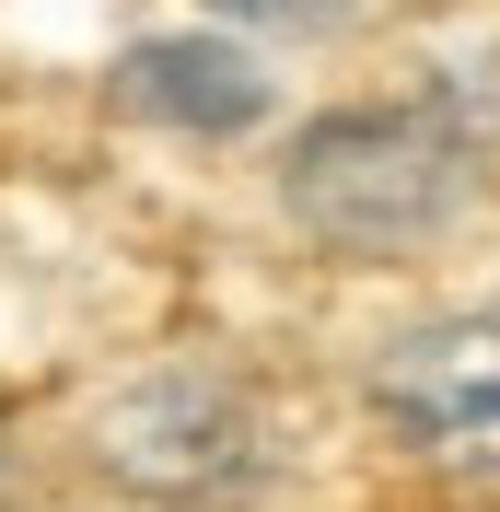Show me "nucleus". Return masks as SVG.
<instances>
[{"mask_svg":"<svg viewBox=\"0 0 500 512\" xmlns=\"http://www.w3.org/2000/svg\"><path fill=\"white\" fill-rule=\"evenodd\" d=\"M280 198H291V222L326 233V245L396 256V245H431L466 210V140L431 105H361V117H326V128L291 140Z\"/></svg>","mask_w":500,"mask_h":512,"instance_id":"f257e3e1","label":"nucleus"},{"mask_svg":"<svg viewBox=\"0 0 500 512\" xmlns=\"http://www.w3.org/2000/svg\"><path fill=\"white\" fill-rule=\"evenodd\" d=\"M128 117L152 128H198V140H233V128L268 117V70L245 59V47H221V35H140L117 70Z\"/></svg>","mask_w":500,"mask_h":512,"instance_id":"20e7f679","label":"nucleus"},{"mask_svg":"<svg viewBox=\"0 0 500 512\" xmlns=\"http://www.w3.org/2000/svg\"><path fill=\"white\" fill-rule=\"evenodd\" d=\"M210 12H233V24H338L349 0H210Z\"/></svg>","mask_w":500,"mask_h":512,"instance_id":"39448f33","label":"nucleus"},{"mask_svg":"<svg viewBox=\"0 0 500 512\" xmlns=\"http://www.w3.org/2000/svg\"><path fill=\"white\" fill-rule=\"evenodd\" d=\"M373 408L431 466H500V315L407 326L396 350L373 361Z\"/></svg>","mask_w":500,"mask_h":512,"instance_id":"f03ea898","label":"nucleus"},{"mask_svg":"<svg viewBox=\"0 0 500 512\" xmlns=\"http://www.w3.org/2000/svg\"><path fill=\"white\" fill-rule=\"evenodd\" d=\"M105 466L140 489H221L256 466V408L221 373H152L105 408Z\"/></svg>","mask_w":500,"mask_h":512,"instance_id":"7ed1b4c3","label":"nucleus"}]
</instances>
